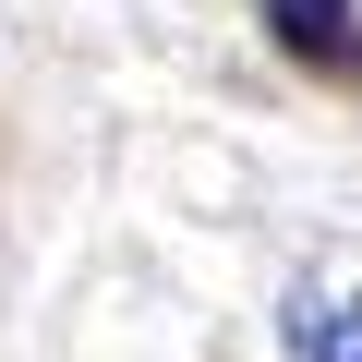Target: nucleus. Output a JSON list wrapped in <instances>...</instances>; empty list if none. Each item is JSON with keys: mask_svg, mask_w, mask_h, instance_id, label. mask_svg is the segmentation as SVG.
Wrapping results in <instances>:
<instances>
[{"mask_svg": "<svg viewBox=\"0 0 362 362\" xmlns=\"http://www.w3.org/2000/svg\"><path fill=\"white\" fill-rule=\"evenodd\" d=\"M278 338H290V362H362V302L290 290V302H278Z\"/></svg>", "mask_w": 362, "mask_h": 362, "instance_id": "obj_2", "label": "nucleus"}, {"mask_svg": "<svg viewBox=\"0 0 362 362\" xmlns=\"http://www.w3.org/2000/svg\"><path fill=\"white\" fill-rule=\"evenodd\" d=\"M266 37L290 49V73L362 85V0H266Z\"/></svg>", "mask_w": 362, "mask_h": 362, "instance_id": "obj_1", "label": "nucleus"}]
</instances>
